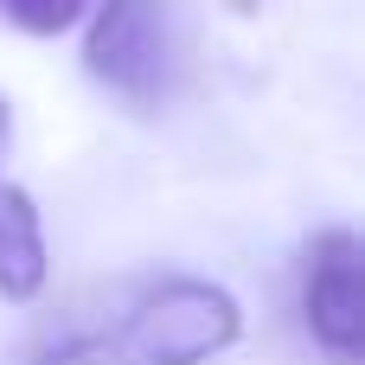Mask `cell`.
<instances>
[{"instance_id":"obj_1","label":"cell","mask_w":365,"mask_h":365,"mask_svg":"<svg viewBox=\"0 0 365 365\" xmlns=\"http://www.w3.org/2000/svg\"><path fill=\"white\" fill-rule=\"evenodd\" d=\"M244 340V308L205 276L109 282L45 314L19 365H212Z\"/></svg>"},{"instance_id":"obj_2","label":"cell","mask_w":365,"mask_h":365,"mask_svg":"<svg viewBox=\"0 0 365 365\" xmlns=\"http://www.w3.org/2000/svg\"><path fill=\"white\" fill-rule=\"evenodd\" d=\"M83 71L128 109H160L180 90L186 38L167 0H96L83 32Z\"/></svg>"},{"instance_id":"obj_3","label":"cell","mask_w":365,"mask_h":365,"mask_svg":"<svg viewBox=\"0 0 365 365\" xmlns=\"http://www.w3.org/2000/svg\"><path fill=\"white\" fill-rule=\"evenodd\" d=\"M302 321L334 365L365 359V244L359 231L327 225L302 250Z\"/></svg>"},{"instance_id":"obj_4","label":"cell","mask_w":365,"mask_h":365,"mask_svg":"<svg viewBox=\"0 0 365 365\" xmlns=\"http://www.w3.org/2000/svg\"><path fill=\"white\" fill-rule=\"evenodd\" d=\"M51 282V250H45V225L26 186H0V295L13 308L38 302Z\"/></svg>"},{"instance_id":"obj_5","label":"cell","mask_w":365,"mask_h":365,"mask_svg":"<svg viewBox=\"0 0 365 365\" xmlns=\"http://www.w3.org/2000/svg\"><path fill=\"white\" fill-rule=\"evenodd\" d=\"M90 6H96V0H0V19H6L13 32H26V38H58V32H71Z\"/></svg>"},{"instance_id":"obj_6","label":"cell","mask_w":365,"mask_h":365,"mask_svg":"<svg viewBox=\"0 0 365 365\" xmlns=\"http://www.w3.org/2000/svg\"><path fill=\"white\" fill-rule=\"evenodd\" d=\"M6 141H13V103L0 96V154H6Z\"/></svg>"}]
</instances>
